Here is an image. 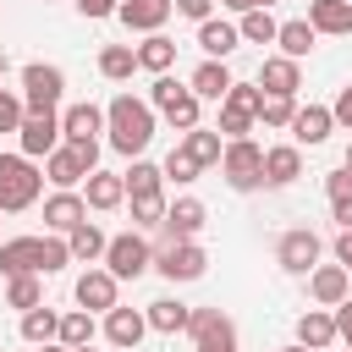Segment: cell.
Instances as JSON below:
<instances>
[{
    "instance_id": "cell-31",
    "label": "cell",
    "mask_w": 352,
    "mask_h": 352,
    "mask_svg": "<svg viewBox=\"0 0 352 352\" xmlns=\"http://www.w3.org/2000/svg\"><path fill=\"white\" fill-rule=\"evenodd\" d=\"M138 66H143V72H154V77H160V72H170V66H176V44H170L165 33H148V38L138 44Z\"/></svg>"
},
{
    "instance_id": "cell-53",
    "label": "cell",
    "mask_w": 352,
    "mask_h": 352,
    "mask_svg": "<svg viewBox=\"0 0 352 352\" xmlns=\"http://www.w3.org/2000/svg\"><path fill=\"white\" fill-rule=\"evenodd\" d=\"M280 352H308V346H302V341H297V346H280Z\"/></svg>"
},
{
    "instance_id": "cell-13",
    "label": "cell",
    "mask_w": 352,
    "mask_h": 352,
    "mask_svg": "<svg viewBox=\"0 0 352 352\" xmlns=\"http://www.w3.org/2000/svg\"><path fill=\"white\" fill-rule=\"evenodd\" d=\"M82 220H88V198H82V192H72V187H55V198L44 204V226L72 236Z\"/></svg>"
},
{
    "instance_id": "cell-42",
    "label": "cell",
    "mask_w": 352,
    "mask_h": 352,
    "mask_svg": "<svg viewBox=\"0 0 352 352\" xmlns=\"http://www.w3.org/2000/svg\"><path fill=\"white\" fill-rule=\"evenodd\" d=\"M22 116H28V99L0 94V132H16V126H22Z\"/></svg>"
},
{
    "instance_id": "cell-34",
    "label": "cell",
    "mask_w": 352,
    "mask_h": 352,
    "mask_svg": "<svg viewBox=\"0 0 352 352\" xmlns=\"http://www.w3.org/2000/svg\"><path fill=\"white\" fill-rule=\"evenodd\" d=\"M66 242H72V258H82V264L104 258V248H110V236H104V231H99L94 220H82V226H77V231H72Z\"/></svg>"
},
{
    "instance_id": "cell-5",
    "label": "cell",
    "mask_w": 352,
    "mask_h": 352,
    "mask_svg": "<svg viewBox=\"0 0 352 352\" xmlns=\"http://www.w3.org/2000/svg\"><path fill=\"white\" fill-rule=\"evenodd\" d=\"M220 170H226V182H231L236 192H248V187L264 182V148H258L253 138H231L226 154H220Z\"/></svg>"
},
{
    "instance_id": "cell-45",
    "label": "cell",
    "mask_w": 352,
    "mask_h": 352,
    "mask_svg": "<svg viewBox=\"0 0 352 352\" xmlns=\"http://www.w3.org/2000/svg\"><path fill=\"white\" fill-rule=\"evenodd\" d=\"M77 11H82L88 22H99V16H116V11H121V0H77Z\"/></svg>"
},
{
    "instance_id": "cell-49",
    "label": "cell",
    "mask_w": 352,
    "mask_h": 352,
    "mask_svg": "<svg viewBox=\"0 0 352 352\" xmlns=\"http://www.w3.org/2000/svg\"><path fill=\"white\" fill-rule=\"evenodd\" d=\"M336 264H346V275H352V226L336 236Z\"/></svg>"
},
{
    "instance_id": "cell-7",
    "label": "cell",
    "mask_w": 352,
    "mask_h": 352,
    "mask_svg": "<svg viewBox=\"0 0 352 352\" xmlns=\"http://www.w3.org/2000/svg\"><path fill=\"white\" fill-rule=\"evenodd\" d=\"M187 336H192V352H236V324L220 308H192Z\"/></svg>"
},
{
    "instance_id": "cell-27",
    "label": "cell",
    "mask_w": 352,
    "mask_h": 352,
    "mask_svg": "<svg viewBox=\"0 0 352 352\" xmlns=\"http://www.w3.org/2000/svg\"><path fill=\"white\" fill-rule=\"evenodd\" d=\"M231 82H236V77L226 72V60H204V66L192 72V82H187V88H192L198 99H226V94H231Z\"/></svg>"
},
{
    "instance_id": "cell-46",
    "label": "cell",
    "mask_w": 352,
    "mask_h": 352,
    "mask_svg": "<svg viewBox=\"0 0 352 352\" xmlns=\"http://www.w3.org/2000/svg\"><path fill=\"white\" fill-rule=\"evenodd\" d=\"M330 116H336V126H352V82L336 94V104H330Z\"/></svg>"
},
{
    "instance_id": "cell-55",
    "label": "cell",
    "mask_w": 352,
    "mask_h": 352,
    "mask_svg": "<svg viewBox=\"0 0 352 352\" xmlns=\"http://www.w3.org/2000/svg\"><path fill=\"white\" fill-rule=\"evenodd\" d=\"M0 77H6V50H0Z\"/></svg>"
},
{
    "instance_id": "cell-12",
    "label": "cell",
    "mask_w": 352,
    "mask_h": 352,
    "mask_svg": "<svg viewBox=\"0 0 352 352\" xmlns=\"http://www.w3.org/2000/svg\"><path fill=\"white\" fill-rule=\"evenodd\" d=\"M0 270L6 275H44V236H11V242H0Z\"/></svg>"
},
{
    "instance_id": "cell-1",
    "label": "cell",
    "mask_w": 352,
    "mask_h": 352,
    "mask_svg": "<svg viewBox=\"0 0 352 352\" xmlns=\"http://www.w3.org/2000/svg\"><path fill=\"white\" fill-rule=\"evenodd\" d=\"M104 132H110V148L116 154H143L148 138H154V104L148 99H132V94H116L104 104Z\"/></svg>"
},
{
    "instance_id": "cell-30",
    "label": "cell",
    "mask_w": 352,
    "mask_h": 352,
    "mask_svg": "<svg viewBox=\"0 0 352 352\" xmlns=\"http://www.w3.org/2000/svg\"><path fill=\"white\" fill-rule=\"evenodd\" d=\"M314 22L308 16H297V22H280V33H275V44H280V55H292V60H302L308 50H314Z\"/></svg>"
},
{
    "instance_id": "cell-28",
    "label": "cell",
    "mask_w": 352,
    "mask_h": 352,
    "mask_svg": "<svg viewBox=\"0 0 352 352\" xmlns=\"http://www.w3.org/2000/svg\"><path fill=\"white\" fill-rule=\"evenodd\" d=\"M82 198H88V209H116V204L126 198V176H116V170H94Z\"/></svg>"
},
{
    "instance_id": "cell-25",
    "label": "cell",
    "mask_w": 352,
    "mask_h": 352,
    "mask_svg": "<svg viewBox=\"0 0 352 352\" xmlns=\"http://www.w3.org/2000/svg\"><path fill=\"white\" fill-rule=\"evenodd\" d=\"M297 341H302L308 352H324L330 341H341V336H336V314H324V308H308V314L297 319Z\"/></svg>"
},
{
    "instance_id": "cell-17",
    "label": "cell",
    "mask_w": 352,
    "mask_h": 352,
    "mask_svg": "<svg viewBox=\"0 0 352 352\" xmlns=\"http://www.w3.org/2000/svg\"><path fill=\"white\" fill-rule=\"evenodd\" d=\"M44 176H50L55 187H77V182H88L94 170H88V160L77 154V143H60L55 154H44Z\"/></svg>"
},
{
    "instance_id": "cell-15",
    "label": "cell",
    "mask_w": 352,
    "mask_h": 352,
    "mask_svg": "<svg viewBox=\"0 0 352 352\" xmlns=\"http://www.w3.org/2000/svg\"><path fill=\"white\" fill-rule=\"evenodd\" d=\"M116 275L110 270H82L77 275V308H88V314H110L116 308Z\"/></svg>"
},
{
    "instance_id": "cell-10",
    "label": "cell",
    "mask_w": 352,
    "mask_h": 352,
    "mask_svg": "<svg viewBox=\"0 0 352 352\" xmlns=\"http://www.w3.org/2000/svg\"><path fill=\"white\" fill-rule=\"evenodd\" d=\"M154 270H160L165 280H198V275L209 270V253H204L198 242H165V248L154 253Z\"/></svg>"
},
{
    "instance_id": "cell-52",
    "label": "cell",
    "mask_w": 352,
    "mask_h": 352,
    "mask_svg": "<svg viewBox=\"0 0 352 352\" xmlns=\"http://www.w3.org/2000/svg\"><path fill=\"white\" fill-rule=\"evenodd\" d=\"M38 352H72V346H66V341H44Z\"/></svg>"
},
{
    "instance_id": "cell-38",
    "label": "cell",
    "mask_w": 352,
    "mask_h": 352,
    "mask_svg": "<svg viewBox=\"0 0 352 352\" xmlns=\"http://www.w3.org/2000/svg\"><path fill=\"white\" fill-rule=\"evenodd\" d=\"M258 121H264V126H292V121H297V99H292V94H264Z\"/></svg>"
},
{
    "instance_id": "cell-26",
    "label": "cell",
    "mask_w": 352,
    "mask_h": 352,
    "mask_svg": "<svg viewBox=\"0 0 352 352\" xmlns=\"http://www.w3.org/2000/svg\"><path fill=\"white\" fill-rule=\"evenodd\" d=\"M314 33H352V0H308Z\"/></svg>"
},
{
    "instance_id": "cell-56",
    "label": "cell",
    "mask_w": 352,
    "mask_h": 352,
    "mask_svg": "<svg viewBox=\"0 0 352 352\" xmlns=\"http://www.w3.org/2000/svg\"><path fill=\"white\" fill-rule=\"evenodd\" d=\"M72 352H88V346H72Z\"/></svg>"
},
{
    "instance_id": "cell-20",
    "label": "cell",
    "mask_w": 352,
    "mask_h": 352,
    "mask_svg": "<svg viewBox=\"0 0 352 352\" xmlns=\"http://www.w3.org/2000/svg\"><path fill=\"white\" fill-rule=\"evenodd\" d=\"M170 11H176V0H121L116 16H121L126 28H138V33H160Z\"/></svg>"
},
{
    "instance_id": "cell-16",
    "label": "cell",
    "mask_w": 352,
    "mask_h": 352,
    "mask_svg": "<svg viewBox=\"0 0 352 352\" xmlns=\"http://www.w3.org/2000/svg\"><path fill=\"white\" fill-rule=\"evenodd\" d=\"M204 220H209V214H204L198 198H176V204H165V220H160V226H165L170 242H192V236L204 231Z\"/></svg>"
},
{
    "instance_id": "cell-43",
    "label": "cell",
    "mask_w": 352,
    "mask_h": 352,
    "mask_svg": "<svg viewBox=\"0 0 352 352\" xmlns=\"http://www.w3.org/2000/svg\"><path fill=\"white\" fill-rule=\"evenodd\" d=\"M324 192H330V204H352V170H346V165L330 170V176H324Z\"/></svg>"
},
{
    "instance_id": "cell-14",
    "label": "cell",
    "mask_w": 352,
    "mask_h": 352,
    "mask_svg": "<svg viewBox=\"0 0 352 352\" xmlns=\"http://www.w3.org/2000/svg\"><path fill=\"white\" fill-rule=\"evenodd\" d=\"M308 292H314V302H319V308L346 302V292H352L346 264H314V270H308Z\"/></svg>"
},
{
    "instance_id": "cell-51",
    "label": "cell",
    "mask_w": 352,
    "mask_h": 352,
    "mask_svg": "<svg viewBox=\"0 0 352 352\" xmlns=\"http://www.w3.org/2000/svg\"><path fill=\"white\" fill-rule=\"evenodd\" d=\"M231 11H253V6H264V0H226Z\"/></svg>"
},
{
    "instance_id": "cell-19",
    "label": "cell",
    "mask_w": 352,
    "mask_h": 352,
    "mask_svg": "<svg viewBox=\"0 0 352 352\" xmlns=\"http://www.w3.org/2000/svg\"><path fill=\"white\" fill-rule=\"evenodd\" d=\"M330 132H336V116H330L324 104H297V121H292V143H297V148H302V143L314 148V143H324Z\"/></svg>"
},
{
    "instance_id": "cell-47",
    "label": "cell",
    "mask_w": 352,
    "mask_h": 352,
    "mask_svg": "<svg viewBox=\"0 0 352 352\" xmlns=\"http://www.w3.org/2000/svg\"><path fill=\"white\" fill-rule=\"evenodd\" d=\"M176 11H182V16H192V22H209L214 0H176Z\"/></svg>"
},
{
    "instance_id": "cell-8",
    "label": "cell",
    "mask_w": 352,
    "mask_h": 352,
    "mask_svg": "<svg viewBox=\"0 0 352 352\" xmlns=\"http://www.w3.org/2000/svg\"><path fill=\"white\" fill-rule=\"evenodd\" d=\"M60 94H66V72L60 66H44V60L22 66V99H28V110H55Z\"/></svg>"
},
{
    "instance_id": "cell-6",
    "label": "cell",
    "mask_w": 352,
    "mask_h": 352,
    "mask_svg": "<svg viewBox=\"0 0 352 352\" xmlns=\"http://www.w3.org/2000/svg\"><path fill=\"white\" fill-rule=\"evenodd\" d=\"M104 270H110L116 280H138L143 270H154V248H148L138 231H121V236H110V248H104Z\"/></svg>"
},
{
    "instance_id": "cell-50",
    "label": "cell",
    "mask_w": 352,
    "mask_h": 352,
    "mask_svg": "<svg viewBox=\"0 0 352 352\" xmlns=\"http://www.w3.org/2000/svg\"><path fill=\"white\" fill-rule=\"evenodd\" d=\"M330 209H336V220H341V231H346V226H352V204H330Z\"/></svg>"
},
{
    "instance_id": "cell-22",
    "label": "cell",
    "mask_w": 352,
    "mask_h": 352,
    "mask_svg": "<svg viewBox=\"0 0 352 352\" xmlns=\"http://www.w3.org/2000/svg\"><path fill=\"white\" fill-rule=\"evenodd\" d=\"M297 176H302V148H297V143L264 148V182H270V187H286V182H297Z\"/></svg>"
},
{
    "instance_id": "cell-9",
    "label": "cell",
    "mask_w": 352,
    "mask_h": 352,
    "mask_svg": "<svg viewBox=\"0 0 352 352\" xmlns=\"http://www.w3.org/2000/svg\"><path fill=\"white\" fill-rule=\"evenodd\" d=\"M16 138H22V154H28V160L55 154V148L66 143V132H60V116H55V110H28V116H22V126H16Z\"/></svg>"
},
{
    "instance_id": "cell-54",
    "label": "cell",
    "mask_w": 352,
    "mask_h": 352,
    "mask_svg": "<svg viewBox=\"0 0 352 352\" xmlns=\"http://www.w3.org/2000/svg\"><path fill=\"white\" fill-rule=\"evenodd\" d=\"M346 170H352V143H346Z\"/></svg>"
},
{
    "instance_id": "cell-35",
    "label": "cell",
    "mask_w": 352,
    "mask_h": 352,
    "mask_svg": "<svg viewBox=\"0 0 352 352\" xmlns=\"http://www.w3.org/2000/svg\"><path fill=\"white\" fill-rule=\"evenodd\" d=\"M22 341H33V346L60 341V314H50V308H28V314H22Z\"/></svg>"
},
{
    "instance_id": "cell-41",
    "label": "cell",
    "mask_w": 352,
    "mask_h": 352,
    "mask_svg": "<svg viewBox=\"0 0 352 352\" xmlns=\"http://www.w3.org/2000/svg\"><path fill=\"white\" fill-rule=\"evenodd\" d=\"M160 170H165V176H176V182H198V170H204V165H198V160L176 143V148L165 154V165H160Z\"/></svg>"
},
{
    "instance_id": "cell-11",
    "label": "cell",
    "mask_w": 352,
    "mask_h": 352,
    "mask_svg": "<svg viewBox=\"0 0 352 352\" xmlns=\"http://www.w3.org/2000/svg\"><path fill=\"white\" fill-rule=\"evenodd\" d=\"M275 264H280V270H292V275H308V270L319 264V236H314L308 226L286 231V236L275 242Z\"/></svg>"
},
{
    "instance_id": "cell-36",
    "label": "cell",
    "mask_w": 352,
    "mask_h": 352,
    "mask_svg": "<svg viewBox=\"0 0 352 352\" xmlns=\"http://www.w3.org/2000/svg\"><path fill=\"white\" fill-rule=\"evenodd\" d=\"M242 38H253V44H275V33H280V22L264 11V6H253V11H242Z\"/></svg>"
},
{
    "instance_id": "cell-58",
    "label": "cell",
    "mask_w": 352,
    "mask_h": 352,
    "mask_svg": "<svg viewBox=\"0 0 352 352\" xmlns=\"http://www.w3.org/2000/svg\"><path fill=\"white\" fill-rule=\"evenodd\" d=\"M264 6H275V0H264Z\"/></svg>"
},
{
    "instance_id": "cell-4",
    "label": "cell",
    "mask_w": 352,
    "mask_h": 352,
    "mask_svg": "<svg viewBox=\"0 0 352 352\" xmlns=\"http://www.w3.org/2000/svg\"><path fill=\"white\" fill-rule=\"evenodd\" d=\"M258 104H264V88L231 82V94L220 99V132H226V138H248L253 121H258Z\"/></svg>"
},
{
    "instance_id": "cell-18",
    "label": "cell",
    "mask_w": 352,
    "mask_h": 352,
    "mask_svg": "<svg viewBox=\"0 0 352 352\" xmlns=\"http://www.w3.org/2000/svg\"><path fill=\"white\" fill-rule=\"evenodd\" d=\"M143 330H148V314H138V308H121V302H116V308L104 314V341H110V346H126V352H132V346L143 341Z\"/></svg>"
},
{
    "instance_id": "cell-21",
    "label": "cell",
    "mask_w": 352,
    "mask_h": 352,
    "mask_svg": "<svg viewBox=\"0 0 352 352\" xmlns=\"http://www.w3.org/2000/svg\"><path fill=\"white\" fill-rule=\"evenodd\" d=\"M258 88H264V94H292V99H297V88H302L297 60H292V55H270V60L258 66Z\"/></svg>"
},
{
    "instance_id": "cell-44",
    "label": "cell",
    "mask_w": 352,
    "mask_h": 352,
    "mask_svg": "<svg viewBox=\"0 0 352 352\" xmlns=\"http://www.w3.org/2000/svg\"><path fill=\"white\" fill-rule=\"evenodd\" d=\"M176 94H182V82H176L170 72H160V77H154V88H148V104H160V110H165Z\"/></svg>"
},
{
    "instance_id": "cell-39",
    "label": "cell",
    "mask_w": 352,
    "mask_h": 352,
    "mask_svg": "<svg viewBox=\"0 0 352 352\" xmlns=\"http://www.w3.org/2000/svg\"><path fill=\"white\" fill-rule=\"evenodd\" d=\"M6 302H11V308H22V314H28V308H38V302H44V286H38V275H11V286H6Z\"/></svg>"
},
{
    "instance_id": "cell-48",
    "label": "cell",
    "mask_w": 352,
    "mask_h": 352,
    "mask_svg": "<svg viewBox=\"0 0 352 352\" xmlns=\"http://www.w3.org/2000/svg\"><path fill=\"white\" fill-rule=\"evenodd\" d=\"M336 336H341V341L352 336V297H346V302H336Z\"/></svg>"
},
{
    "instance_id": "cell-29",
    "label": "cell",
    "mask_w": 352,
    "mask_h": 352,
    "mask_svg": "<svg viewBox=\"0 0 352 352\" xmlns=\"http://www.w3.org/2000/svg\"><path fill=\"white\" fill-rule=\"evenodd\" d=\"M143 314H148V330H160V336H176V330H187V319H192V308L176 302V297H160V302H148Z\"/></svg>"
},
{
    "instance_id": "cell-32",
    "label": "cell",
    "mask_w": 352,
    "mask_h": 352,
    "mask_svg": "<svg viewBox=\"0 0 352 352\" xmlns=\"http://www.w3.org/2000/svg\"><path fill=\"white\" fill-rule=\"evenodd\" d=\"M99 72H104L110 82H126V77L138 72V50H132V44H104V50H99Z\"/></svg>"
},
{
    "instance_id": "cell-23",
    "label": "cell",
    "mask_w": 352,
    "mask_h": 352,
    "mask_svg": "<svg viewBox=\"0 0 352 352\" xmlns=\"http://www.w3.org/2000/svg\"><path fill=\"white\" fill-rule=\"evenodd\" d=\"M236 44H242V28H231V22H220V16L198 22V50H204L209 60H226Z\"/></svg>"
},
{
    "instance_id": "cell-33",
    "label": "cell",
    "mask_w": 352,
    "mask_h": 352,
    "mask_svg": "<svg viewBox=\"0 0 352 352\" xmlns=\"http://www.w3.org/2000/svg\"><path fill=\"white\" fill-rule=\"evenodd\" d=\"M182 148L198 160V165H220V154H226V143H220V126L209 132V126H192L187 138H182Z\"/></svg>"
},
{
    "instance_id": "cell-40",
    "label": "cell",
    "mask_w": 352,
    "mask_h": 352,
    "mask_svg": "<svg viewBox=\"0 0 352 352\" xmlns=\"http://www.w3.org/2000/svg\"><path fill=\"white\" fill-rule=\"evenodd\" d=\"M165 121H170V126H182V132H192V126H198V94H192V88H182V94L165 104Z\"/></svg>"
},
{
    "instance_id": "cell-2",
    "label": "cell",
    "mask_w": 352,
    "mask_h": 352,
    "mask_svg": "<svg viewBox=\"0 0 352 352\" xmlns=\"http://www.w3.org/2000/svg\"><path fill=\"white\" fill-rule=\"evenodd\" d=\"M160 182H165L160 165L132 160V170H126V198H132V220H138V226H160V220H165V192H160Z\"/></svg>"
},
{
    "instance_id": "cell-3",
    "label": "cell",
    "mask_w": 352,
    "mask_h": 352,
    "mask_svg": "<svg viewBox=\"0 0 352 352\" xmlns=\"http://www.w3.org/2000/svg\"><path fill=\"white\" fill-rule=\"evenodd\" d=\"M38 187H44V170H38L28 154H0V209H6V214L28 209V204L38 198Z\"/></svg>"
},
{
    "instance_id": "cell-37",
    "label": "cell",
    "mask_w": 352,
    "mask_h": 352,
    "mask_svg": "<svg viewBox=\"0 0 352 352\" xmlns=\"http://www.w3.org/2000/svg\"><path fill=\"white\" fill-rule=\"evenodd\" d=\"M60 341H66V346H94V314H88V308L60 314Z\"/></svg>"
},
{
    "instance_id": "cell-57",
    "label": "cell",
    "mask_w": 352,
    "mask_h": 352,
    "mask_svg": "<svg viewBox=\"0 0 352 352\" xmlns=\"http://www.w3.org/2000/svg\"><path fill=\"white\" fill-rule=\"evenodd\" d=\"M346 352H352V336H346Z\"/></svg>"
},
{
    "instance_id": "cell-24",
    "label": "cell",
    "mask_w": 352,
    "mask_h": 352,
    "mask_svg": "<svg viewBox=\"0 0 352 352\" xmlns=\"http://www.w3.org/2000/svg\"><path fill=\"white\" fill-rule=\"evenodd\" d=\"M60 132H66V143H88V138L104 132V110L99 104H72V110H60Z\"/></svg>"
}]
</instances>
